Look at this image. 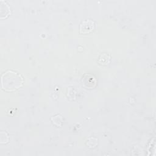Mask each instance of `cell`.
<instances>
[{
  "label": "cell",
  "instance_id": "cell-1",
  "mask_svg": "<svg viewBox=\"0 0 156 156\" xmlns=\"http://www.w3.org/2000/svg\"><path fill=\"white\" fill-rule=\"evenodd\" d=\"M22 76L13 70H7L1 76V88L7 91H13L23 86Z\"/></svg>",
  "mask_w": 156,
  "mask_h": 156
},
{
  "label": "cell",
  "instance_id": "cell-2",
  "mask_svg": "<svg viewBox=\"0 0 156 156\" xmlns=\"http://www.w3.org/2000/svg\"><path fill=\"white\" fill-rule=\"evenodd\" d=\"M95 29V23L91 20H85L82 21L79 26L80 34H85L91 32Z\"/></svg>",
  "mask_w": 156,
  "mask_h": 156
},
{
  "label": "cell",
  "instance_id": "cell-3",
  "mask_svg": "<svg viewBox=\"0 0 156 156\" xmlns=\"http://www.w3.org/2000/svg\"><path fill=\"white\" fill-rule=\"evenodd\" d=\"M0 13L1 20L7 18L10 13V6L3 0H0Z\"/></svg>",
  "mask_w": 156,
  "mask_h": 156
}]
</instances>
